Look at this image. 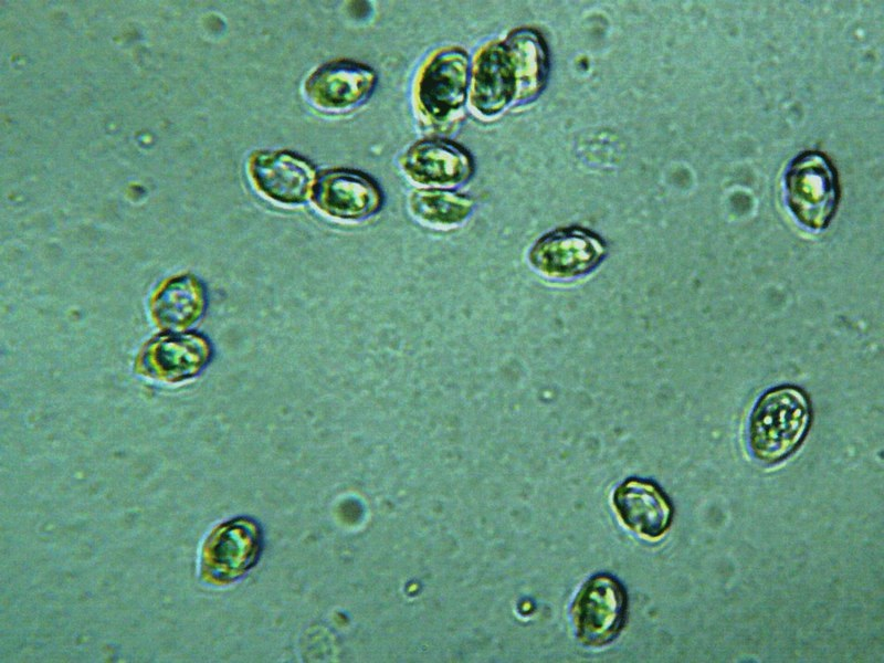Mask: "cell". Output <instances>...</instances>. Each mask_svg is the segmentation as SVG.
<instances>
[{
    "label": "cell",
    "instance_id": "obj_9",
    "mask_svg": "<svg viewBox=\"0 0 884 663\" xmlns=\"http://www.w3.org/2000/svg\"><path fill=\"white\" fill-rule=\"evenodd\" d=\"M377 75L369 66L337 60L322 65L306 80L304 91L317 107L344 110L365 102L372 93Z\"/></svg>",
    "mask_w": 884,
    "mask_h": 663
},
{
    "label": "cell",
    "instance_id": "obj_4",
    "mask_svg": "<svg viewBox=\"0 0 884 663\" xmlns=\"http://www.w3.org/2000/svg\"><path fill=\"white\" fill-rule=\"evenodd\" d=\"M571 612L578 640L587 646H603L613 641L624 625L625 591L613 577L597 575L582 586Z\"/></svg>",
    "mask_w": 884,
    "mask_h": 663
},
{
    "label": "cell",
    "instance_id": "obj_3",
    "mask_svg": "<svg viewBox=\"0 0 884 663\" xmlns=\"http://www.w3.org/2000/svg\"><path fill=\"white\" fill-rule=\"evenodd\" d=\"M607 255L606 242L581 227H565L540 236L528 261L540 275L551 280H575L594 271Z\"/></svg>",
    "mask_w": 884,
    "mask_h": 663
},
{
    "label": "cell",
    "instance_id": "obj_7",
    "mask_svg": "<svg viewBox=\"0 0 884 663\" xmlns=\"http://www.w3.org/2000/svg\"><path fill=\"white\" fill-rule=\"evenodd\" d=\"M312 201L325 214L344 221H360L380 211L383 194L368 175L332 169L317 176Z\"/></svg>",
    "mask_w": 884,
    "mask_h": 663
},
{
    "label": "cell",
    "instance_id": "obj_13",
    "mask_svg": "<svg viewBox=\"0 0 884 663\" xmlns=\"http://www.w3.org/2000/svg\"><path fill=\"white\" fill-rule=\"evenodd\" d=\"M211 345L196 334L168 335L144 349L140 369L151 378L176 382L196 376L211 358Z\"/></svg>",
    "mask_w": 884,
    "mask_h": 663
},
{
    "label": "cell",
    "instance_id": "obj_2",
    "mask_svg": "<svg viewBox=\"0 0 884 663\" xmlns=\"http://www.w3.org/2000/svg\"><path fill=\"white\" fill-rule=\"evenodd\" d=\"M787 204L804 227H828L840 201L839 176L832 161L821 151L807 150L790 162L785 176Z\"/></svg>",
    "mask_w": 884,
    "mask_h": 663
},
{
    "label": "cell",
    "instance_id": "obj_12",
    "mask_svg": "<svg viewBox=\"0 0 884 663\" xmlns=\"http://www.w3.org/2000/svg\"><path fill=\"white\" fill-rule=\"evenodd\" d=\"M612 503L622 523L642 537L660 538L671 525L672 504L652 481H624L615 488Z\"/></svg>",
    "mask_w": 884,
    "mask_h": 663
},
{
    "label": "cell",
    "instance_id": "obj_5",
    "mask_svg": "<svg viewBox=\"0 0 884 663\" xmlns=\"http://www.w3.org/2000/svg\"><path fill=\"white\" fill-rule=\"evenodd\" d=\"M470 60L459 48L435 52L422 66L415 84L419 110L432 122L445 120L466 98Z\"/></svg>",
    "mask_w": 884,
    "mask_h": 663
},
{
    "label": "cell",
    "instance_id": "obj_11",
    "mask_svg": "<svg viewBox=\"0 0 884 663\" xmlns=\"http://www.w3.org/2000/svg\"><path fill=\"white\" fill-rule=\"evenodd\" d=\"M400 164L411 179L424 185L461 183L474 171L471 154L461 145L443 138L417 141L401 156Z\"/></svg>",
    "mask_w": 884,
    "mask_h": 663
},
{
    "label": "cell",
    "instance_id": "obj_8",
    "mask_svg": "<svg viewBox=\"0 0 884 663\" xmlns=\"http://www.w3.org/2000/svg\"><path fill=\"white\" fill-rule=\"evenodd\" d=\"M249 170L260 192L288 206L303 203L311 198L317 178L308 160L286 150L254 152Z\"/></svg>",
    "mask_w": 884,
    "mask_h": 663
},
{
    "label": "cell",
    "instance_id": "obj_14",
    "mask_svg": "<svg viewBox=\"0 0 884 663\" xmlns=\"http://www.w3.org/2000/svg\"><path fill=\"white\" fill-rule=\"evenodd\" d=\"M512 54L518 80L516 101L535 98L546 85L549 60L543 36L532 29H518L505 40Z\"/></svg>",
    "mask_w": 884,
    "mask_h": 663
},
{
    "label": "cell",
    "instance_id": "obj_15",
    "mask_svg": "<svg viewBox=\"0 0 884 663\" xmlns=\"http://www.w3.org/2000/svg\"><path fill=\"white\" fill-rule=\"evenodd\" d=\"M204 305L206 294L201 283L183 276L169 281L157 292L151 312L159 325L176 329L196 322Z\"/></svg>",
    "mask_w": 884,
    "mask_h": 663
},
{
    "label": "cell",
    "instance_id": "obj_6",
    "mask_svg": "<svg viewBox=\"0 0 884 663\" xmlns=\"http://www.w3.org/2000/svg\"><path fill=\"white\" fill-rule=\"evenodd\" d=\"M256 524L236 518L218 526L207 538L201 554V573L209 582H230L248 571L261 551Z\"/></svg>",
    "mask_w": 884,
    "mask_h": 663
},
{
    "label": "cell",
    "instance_id": "obj_1",
    "mask_svg": "<svg viewBox=\"0 0 884 663\" xmlns=\"http://www.w3.org/2000/svg\"><path fill=\"white\" fill-rule=\"evenodd\" d=\"M810 423V402L801 389L781 386L767 391L750 415L751 453L767 464L785 460L802 443Z\"/></svg>",
    "mask_w": 884,
    "mask_h": 663
},
{
    "label": "cell",
    "instance_id": "obj_16",
    "mask_svg": "<svg viewBox=\"0 0 884 663\" xmlns=\"http://www.w3.org/2000/svg\"><path fill=\"white\" fill-rule=\"evenodd\" d=\"M410 208L417 218L427 223L454 225L470 215L473 200L453 190L419 189L411 194Z\"/></svg>",
    "mask_w": 884,
    "mask_h": 663
},
{
    "label": "cell",
    "instance_id": "obj_10",
    "mask_svg": "<svg viewBox=\"0 0 884 663\" xmlns=\"http://www.w3.org/2000/svg\"><path fill=\"white\" fill-rule=\"evenodd\" d=\"M471 82L472 105L484 116L496 115L516 101L517 73L505 41L490 42L480 50L473 63Z\"/></svg>",
    "mask_w": 884,
    "mask_h": 663
}]
</instances>
